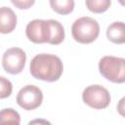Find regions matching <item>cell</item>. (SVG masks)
<instances>
[{"label": "cell", "instance_id": "6", "mask_svg": "<svg viewBox=\"0 0 125 125\" xmlns=\"http://www.w3.org/2000/svg\"><path fill=\"white\" fill-rule=\"evenodd\" d=\"M26 61L25 52L21 48H10L5 51L2 57V65L6 72L19 74L22 71Z\"/></svg>", "mask_w": 125, "mask_h": 125}, {"label": "cell", "instance_id": "4", "mask_svg": "<svg viewBox=\"0 0 125 125\" xmlns=\"http://www.w3.org/2000/svg\"><path fill=\"white\" fill-rule=\"evenodd\" d=\"M83 102L95 109H104L110 104V94L102 85H90L82 93Z\"/></svg>", "mask_w": 125, "mask_h": 125}, {"label": "cell", "instance_id": "18", "mask_svg": "<svg viewBox=\"0 0 125 125\" xmlns=\"http://www.w3.org/2000/svg\"><path fill=\"white\" fill-rule=\"evenodd\" d=\"M118 2H119L122 6H124V7H125V0H118Z\"/></svg>", "mask_w": 125, "mask_h": 125}, {"label": "cell", "instance_id": "15", "mask_svg": "<svg viewBox=\"0 0 125 125\" xmlns=\"http://www.w3.org/2000/svg\"><path fill=\"white\" fill-rule=\"evenodd\" d=\"M11 2L16 8H19L21 10H26L34 5L35 0H11Z\"/></svg>", "mask_w": 125, "mask_h": 125}, {"label": "cell", "instance_id": "9", "mask_svg": "<svg viewBox=\"0 0 125 125\" xmlns=\"http://www.w3.org/2000/svg\"><path fill=\"white\" fill-rule=\"evenodd\" d=\"M107 39L114 44L125 43V22L114 21L110 23L106 29Z\"/></svg>", "mask_w": 125, "mask_h": 125}, {"label": "cell", "instance_id": "17", "mask_svg": "<svg viewBox=\"0 0 125 125\" xmlns=\"http://www.w3.org/2000/svg\"><path fill=\"white\" fill-rule=\"evenodd\" d=\"M37 122H44V123H50V122H48V121H42V120H34V121H30V122H29V124H31V123H37Z\"/></svg>", "mask_w": 125, "mask_h": 125}, {"label": "cell", "instance_id": "12", "mask_svg": "<svg viewBox=\"0 0 125 125\" xmlns=\"http://www.w3.org/2000/svg\"><path fill=\"white\" fill-rule=\"evenodd\" d=\"M85 3L89 11L92 13L101 14L109 8L111 0H85Z\"/></svg>", "mask_w": 125, "mask_h": 125}, {"label": "cell", "instance_id": "1", "mask_svg": "<svg viewBox=\"0 0 125 125\" xmlns=\"http://www.w3.org/2000/svg\"><path fill=\"white\" fill-rule=\"evenodd\" d=\"M29 70L31 75L39 80L54 82L60 79L63 71L62 60L52 54L36 55L30 62Z\"/></svg>", "mask_w": 125, "mask_h": 125}, {"label": "cell", "instance_id": "10", "mask_svg": "<svg viewBox=\"0 0 125 125\" xmlns=\"http://www.w3.org/2000/svg\"><path fill=\"white\" fill-rule=\"evenodd\" d=\"M50 6L60 15H68L74 9V0H49Z\"/></svg>", "mask_w": 125, "mask_h": 125}, {"label": "cell", "instance_id": "16", "mask_svg": "<svg viewBox=\"0 0 125 125\" xmlns=\"http://www.w3.org/2000/svg\"><path fill=\"white\" fill-rule=\"evenodd\" d=\"M117 111L121 116L125 117V97H123L119 100V102L117 104Z\"/></svg>", "mask_w": 125, "mask_h": 125}, {"label": "cell", "instance_id": "7", "mask_svg": "<svg viewBox=\"0 0 125 125\" xmlns=\"http://www.w3.org/2000/svg\"><path fill=\"white\" fill-rule=\"evenodd\" d=\"M43 101L42 91L35 85L22 87L17 95V104L25 110H32L41 105Z\"/></svg>", "mask_w": 125, "mask_h": 125}, {"label": "cell", "instance_id": "11", "mask_svg": "<svg viewBox=\"0 0 125 125\" xmlns=\"http://www.w3.org/2000/svg\"><path fill=\"white\" fill-rule=\"evenodd\" d=\"M50 22H51V28H52V38H51L50 44L59 45L64 39V28L62 24L56 20H50Z\"/></svg>", "mask_w": 125, "mask_h": 125}, {"label": "cell", "instance_id": "2", "mask_svg": "<svg viewBox=\"0 0 125 125\" xmlns=\"http://www.w3.org/2000/svg\"><path fill=\"white\" fill-rule=\"evenodd\" d=\"M71 34L76 42L90 44L94 42L100 34L99 22L90 17L79 18L71 26Z\"/></svg>", "mask_w": 125, "mask_h": 125}, {"label": "cell", "instance_id": "13", "mask_svg": "<svg viewBox=\"0 0 125 125\" xmlns=\"http://www.w3.org/2000/svg\"><path fill=\"white\" fill-rule=\"evenodd\" d=\"M0 122L1 123H12L19 125L21 123V117L18 111L9 107L3 108L0 113Z\"/></svg>", "mask_w": 125, "mask_h": 125}, {"label": "cell", "instance_id": "8", "mask_svg": "<svg viewBox=\"0 0 125 125\" xmlns=\"http://www.w3.org/2000/svg\"><path fill=\"white\" fill-rule=\"evenodd\" d=\"M17 25V16L9 7L0 9V31L3 34L12 32Z\"/></svg>", "mask_w": 125, "mask_h": 125}, {"label": "cell", "instance_id": "14", "mask_svg": "<svg viewBox=\"0 0 125 125\" xmlns=\"http://www.w3.org/2000/svg\"><path fill=\"white\" fill-rule=\"evenodd\" d=\"M13 85L10 80L6 79L4 76L0 77V98L5 99L12 94Z\"/></svg>", "mask_w": 125, "mask_h": 125}, {"label": "cell", "instance_id": "5", "mask_svg": "<svg viewBox=\"0 0 125 125\" xmlns=\"http://www.w3.org/2000/svg\"><path fill=\"white\" fill-rule=\"evenodd\" d=\"M26 37L33 43H49L52 38V28L50 20H33L29 21L25 28Z\"/></svg>", "mask_w": 125, "mask_h": 125}, {"label": "cell", "instance_id": "3", "mask_svg": "<svg viewBox=\"0 0 125 125\" xmlns=\"http://www.w3.org/2000/svg\"><path fill=\"white\" fill-rule=\"evenodd\" d=\"M100 73L113 83L125 82V59L113 56H105L99 62Z\"/></svg>", "mask_w": 125, "mask_h": 125}]
</instances>
